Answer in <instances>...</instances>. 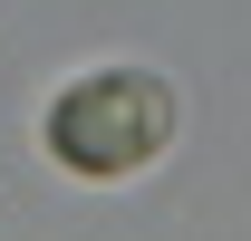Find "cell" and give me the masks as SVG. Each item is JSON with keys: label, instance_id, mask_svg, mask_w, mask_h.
<instances>
[{"label": "cell", "instance_id": "obj_1", "mask_svg": "<svg viewBox=\"0 0 251 241\" xmlns=\"http://www.w3.org/2000/svg\"><path fill=\"white\" fill-rule=\"evenodd\" d=\"M174 145V96L145 68H106V77H77V87L49 106V154L87 183L145 174L155 154Z\"/></svg>", "mask_w": 251, "mask_h": 241}]
</instances>
